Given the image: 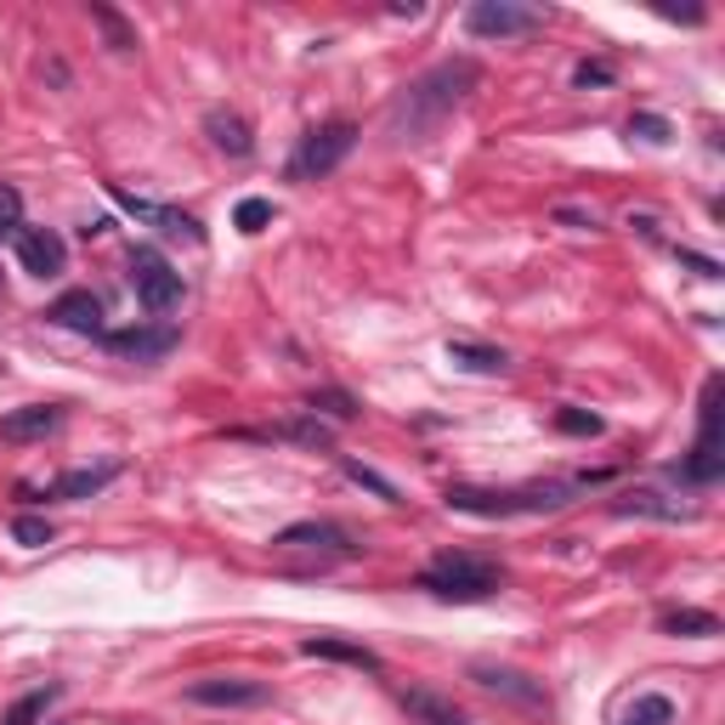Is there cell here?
Instances as JSON below:
<instances>
[{"instance_id":"obj_1","label":"cell","mask_w":725,"mask_h":725,"mask_svg":"<svg viewBox=\"0 0 725 725\" xmlns=\"http://www.w3.org/2000/svg\"><path fill=\"white\" fill-rule=\"evenodd\" d=\"M481 85V69L470 63V58H448V63H437L431 74H420L408 91H403V103H397V125H408V136H420V131H431L437 120H448L465 96Z\"/></svg>"},{"instance_id":"obj_2","label":"cell","mask_w":725,"mask_h":725,"mask_svg":"<svg viewBox=\"0 0 725 725\" xmlns=\"http://www.w3.org/2000/svg\"><path fill=\"white\" fill-rule=\"evenodd\" d=\"M414 584L425 590V595H437V601H459V607H470V601H494L499 595V584H505V572H499V561H488V556H465V550H443L437 561H431Z\"/></svg>"},{"instance_id":"obj_3","label":"cell","mask_w":725,"mask_h":725,"mask_svg":"<svg viewBox=\"0 0 725 725\" xmlns=\"http://www.w3.org/2000/svg\"><path fill=\"white\" fill-rule=\"evenodd\" d=\"M578 494V481H545V488H448V510H465V516H550V510H567Z\"/></svg>"},{"instance_id":"obj_4","label":"cell","mask_w":725,"mask_h":725,"mask_svg":"<svg viewBox=\"0 0 725 725\" xmlns=\"http://www.w3.org/2000/svg\"><path fill=\"white\" fill-rule=\"evenodd\" d=\"M131 289H136V301L148 307L154 318H165V312L182 307V272L154 245H136L131 250Z\"/></svg>"},{"instance_id":"obj_5","label":"cell","mask_w":725,"mask_h":725,"mask_svg":"<svg viewBox=\"0 0 725 725\" xmlns=\"http://www.w3.org/2000/svg\"><path fill=\"white\" fill-rule=\"evenodd\" d=\"M352 148H358V125H346V120L318 125V131L301 136L296 159H289V176H296V182H318V176H329L334 165H341Z\"/></svg>"},{"instance_id":"obj_6","label":"cell","mask_w":725,"mask_h":725,"mask_svg":"<svg viewBox=\"0 0 725 725\" xmlns=\"http://www.w3.org/2000/svg\"><path fill=\"white\" fill-rule=\"evenodd\" d=\"M725 470V454H719V374L703 385V431H697V448L692 459L674 465V476L692 481V488H708V481H719Z\"/></svg>"},{"instance_id":"obj_7","label":"cell","mask_w":725,"mask_h":725,"mask_svg":"<svg viewBox=\"0 0 725 725\" xmlns=\"http://www.w3.org/2000/svg\"><path fill=\"white\" fill-rule=\"evenodd\" d=\"M465 29L476 40H521V34H539L545 29V12L516 7V0H476V7L465 12Z\"/></svg>"},{"instance_id":"obj_8","label":"cell","mask_w":725,"mask_h":725,"mask_svg":"<svg viewBox=\"0 0 725 725\" xmlns=\"http://www.w3.org/2000/svg\"><path fill=\"white\" fill-rule=\"evenodd\" d=\"M187 703H205V708H261V703H272V686L250 681V674H205V681L187 686Z\"/></svg>"},{"instance_id":"obj_9","label":"cell","mask_w":725,"mask_h":725,"mask_svg":"<svg viewBox=\"0 0 725 725\" xmlns=\"http://www.w3.org/2000/svg\"><path fill=\"white\" fill-rule=\"evenodd\" d=\"M108 199H114L120 210H131L136 221H148V227L170 232V238H187V245H205L199 216H187V210H176V205H154V199H142V193H125V187H108Z\"/></svg>"},{"instance_id":"obj_10","label":"cell","mask_w":725,"mask_h":725,"mask_svg":"<svg viewBox=\"0 0 725 725\" xmlns=\"http://www.w3.org/2000/svg\"><path fill=\"white\" fill-rule=\"evenodd\" d=\"M470 681H476L481 692H494V697L521 703V708H550L545 681H534V674H521V669H510V663H470Z\"/></svg>"},{"instance_id":"obj_11","label":"cell","mask_w":725,"mask_h":725,"mask_svg":"<svg viewBox=\"0 0 725 725\" xmlns=\"http://www.w3.org/2000/svg\"><path fill=\"white\" fill-rule=\"evenodd\" d=\"M12 250H18V267L34 272V278H58L69 267V245L52 227H18L12 232Z\"/></svg>"},{"instance_id":"obj_12","label":"cell","mask_w":725,"mask_h":725,"mask_svg":"<svg viewBox=\"0 0 725 725\" xmlns=\"http://www.w3.org/2000/svg\"><path fill=\"white\" fill-rule=\"evenodd\" d=\"M232 437H250V443H296V448H312V454L334 448V431H329L318 414H289V420L267 425V431H232Z\"/></svg>"},{"instance_id":"obj_13","label":"cell","mask_w":725,"mask_h":725,"mask_svg":"<svg viewBox=\"0 0 725 725\" xmlns=\"http://www.w3.org/2000/svg\"><path fill=\"white\" fill-rule=\"evenodd\" d=\"M272 550H318V556H352V539H346V527H334V521H296V527H283V534L272 539Z\"/></svg>"},{"instance_id":"obj_14","label":"cell","mask_w":725,"mask_h":725,"mask_svg":"<svg viewBox=\"0 0 725 725\" xmlns=\"http://www.w3.org/2000/svg\"><path fill=\"white\" fill-rule=\"evenodd\" d=\"M103 341H108V352H120V358H136V363H148V358H165L170 346H176V323H154V329H103Z\"/></svg>"},{"instance_id":"obj_15","label":"cell","mask_w":725,"mask_h":725,"mask_svg":"<svg viewBox=\"0 0 725 725\" xmlns=\"http://www.w3.org/2000/svg\"><path fill=\"white\" fill-rule=\"evenodd\" d=\"M45 318H52L58 329H74V334H103V301H96L91 289H69V296H58L52 307H45Z\"/></svg>"},{"instance_id":"obj_16","label":"cell","mask_w":725,"mask_h":725,"mask_svg":"<svg viewBox=\"0 0 725 725\" xmlns=\"http://www.w3.org/2000/svg\"><path fill=\"white\" fill-rule=\"evenodd\" d=\"M58 425H63L58 403H29V408H12L7 420H0V437L7 443H40V437H52Z\"/></svg>"},{"instance_id":"obj_17","label":"cell","mask_w":725,"mask_h":725,"mask_svg":"<svg viewBox=\"0 0 725 725\" xmlns=\"http://www.w3.org/2000/svg\"><path fill=\"white\" fill-rule=\"evenodd\" d=\"M205 136L216 142V148H221L227 159H250V154H256L250 125L238 120V114H227V108H210V114H205Z\"/></svg>"},{"instance_id":"obj_18","label":"cell","mask_w":725,"mask_h":725,"mask_svg":"<svg viewBox=\"0 0 725 725\" xmlns=\"http://www.w3.org/2000/svg\"><path fill=\"white\" fill-rule=\"evenodd\" d=\"M612 510H618V516H652V521H692V516H697L692 505H681V499H663V494H652V488L623 494Z\"/></svg>"},{"instance_id":"obj_19","label":"cell","mask_w":725,"mask_h":725,"mask_svg":"<svg viewBox=\"0 0 725 725\" xmlns=\"http://www.w3.org/2000/svg\"><path fill=\"white\" fill-rule=\"evenodd\" d=\"M301 652L307 657H329V663H352L363 674H380V657L369 646H358V641H341V635H312V641H301Z\"/></svg>"},{"instance_id":"obj_20","label":"cell","mask_w":725,"mask_h":725,"mask_svg":"<svg viewBox=\"0 0 725 725\" xmlns=\"http://www.w3.org/2000/svg\"><path fill=\"white\" fill-rule=\"evenodd\" d=\"M403 708L414 714V719H425V725H470L448 697H437V692H425V686H414V692H403Z\"/></svg>"},{"instance_id":"obj_21","label":"cell","mask_w":725,"mask_h":725,"mask_svg":"<svg viewBox=\"0 0 725 725\" xmlns=\"http://www.w3.org/2000/svg\"><path fill=\"white\" fill-rule=\"evenodd\" d=\"M120 476V465H96V470H69L52 481V499H91V494H103L108 481Z\"/></svg>"},{"instance_id":"obj_22","label":"cell","mask_w":725,"mask_h":725,"mask_svg":"<svg viewBox=\"0 0 725 725\" xmlns=\"http://www.w3.org/2000/svg\"><path fill=\"white\" fill-rule=\"evenodd\" d=\"M448 358L476 369V374H505L510 369V352L505 346H481V341H448Z\"/></svg>"},{"instance_id":"obj_23","label":"cell","mask_w":725,"mask_h":725,"mask_svg":"<svg viewBox=\"0 0 725 725\" xmlns=\"http://www.w3.org/2000/svg\"><path fill=\"white\" fill-rule=\"evenodd\" d=\"M663 635H692V641H708V635H719V618H714V612H697V607L663 612Z\"/></svg>"},{"instance_id":"obj_24","label":"cell","mask_w":725,"mask_h":725,"mask_svg":"<svg viewBox=\"0 0 725 725\" xmlns=\"http://www.w3.org/2000/svg\"><path fill=\"white\" fill-rule=\"evenodd\" d=\"M618 725H674V703L663 692H646V697H635L630 708L618 714Z\"/></svg>"},{"instance_id":"obj_25","label":"cell","mask_w":725,"mask_h":725,"mask_svg":"<svg viewBox=\"0 0 725 725\" xmlns=\"http://www.w3.org/2000/svg\"><path fill=\"white\" fill-rule=\"evenodd\" d=\"M307 414H318V420H323V414H329V420H358L363 408H358L352 392H341V385H323V392L307 397Z\"/></svg>"},{"instance_id":"obj_26","label":"cell","mask_w":725,"mask_h":725,"mask_svg":"<svg viewBox=\"0 0 725 725\" xmlns=\"http://www.w3.org/2000/svg\"><path fill=\"white\" fill-rule=\"evenodd\" d=\"M91 23L108 34V52H136V29H131L114 7H103V0H96V7H91Z\"/></svg>"},{"instance_id":"obj_27","label":"cell","mask_w":725,"mask_h":725,"mask_svg":"<svg viewBox=\"0 0 725 725\" xmlns=\"http://www.w3.org/2000/svg\"><path fill=\"white\" fill-rule=\"evenodd\" d=\"M58 697V686H40V692H29V697H18L12 703V714H7V725H34L40 714H45V703Z\"/></svg>"},{"instance_id":"obj_28","label":"cell","mask_w":725,"mask_h":725,"mask_svg":"<svg viewBox=\"0 0 725 725\" xmlns=\"http://www.w3.org/2000/svg\"><path fill=\"white\" fill-rule=\"evenodd\" d=\"M267 221H272V199H238V210H232L238 232H261Z\"/></svg>"},{"instance_id":"obj_29","label":"cell","mask_w":725,"mask_h":725,"mask_svg":"<svg viewBox=\"0 0 725 725\" xmlns=\"http://www.w3.org/2000/svg\"><path fill=\"white\" fill-rule=\"evenodd\" d=\"M346 476H352V481H363V488H369V494H380L385 505H397V488H392V481H385L380 470H369L363 459H346Z\"/></svg>"},{"instance_id":"obj_30","label":"cell","mask_w":725,"mask_h":725,"mask_svg":"<svg viewBox=\"0 0 725 725\" xmlns=\"http://www.w3.org/2000/svg\"><path fill=\"white\" fill-rule=\"evenodd\" d=\"M556 425L567 431V437H601V414H584V408H561Z\"/></svg>"},{"instance_id":"obj_31","label":"cell","mask_w":725,"mask_h":725,"mask_svg":"<svg viewBox=\"0 0 725 725\" xmlns=\"http://www.w3.org/2000/svg\"><path fill=\"white\" fill-rule=\"evenodd\" d=\"M18 221H23V193L12 182H0V238L18 232Z\"/></svg>"},{"instance_id":"obj_32","label":"cell","mask_w":725,"mask_h":725,"mask_svg":"<svg viewBox=\"0 0 725 725\" xmlns=\"http://www.w3.org/2000/svg\"><path fill=\"white\" fill-rule=\"evenodd\" d=\"M12 539L18 545H52V521H45V516H18L12 521Z\"/></svg>"},{"instance_id":"obj_33","label":"cell","mask_w":725,"mask_h":725,"mask_svg":"<svg viewBox=\"0 0 725 725\" xmlns=\"http://www.w3.org/2000/svg\"><path fill=\"white\" fill-rule=\"evenodd\" d=\"M612 80H618V69H612V63H590V58H584V63L572 69V85H578V91H590V85H612Z\"/></svg>"},{"instance_id":"obj_34","label":"cell","mask_w":725,"mask_h":725,"mask_svg":"<svg viewBox=\"0 0 725 725\" xmlns=\"http://www.w3.org/2000/svg\"><path fill=\"white\" fill-rule=\"evenodd\" d=\"M630 136H641V142H669L674 131H669L663 114H635V120H630Z\"/></svg>"},{"instance_id":"obj_35","label":"cell","mask_w":725,"mask_h":725,"mask_svg":"<svg viewBox=\"0 0 725 725\" xmlns=\"http://www.w3.org/2000/svg\"><path fill=\"white\" fill-rule=\"evenodd\" d=\"M556 221L561 227H572V232H595L601 221H595V210H578V205H556Z\"/></svg>"},{"instance_id":"obj_36","label":"cell","mask_w":725,"mask_h":725,"mask_svg":"<svg viewBox=\"0 0 725 725\" xmlns=\"http://www.w3.org/2000/svg\"><path fill=\"white\" fill-rule=\"evenodd\" d=\"M681 267H692V272H703V278H719V272H725L719 261H708V256H697V250H681Z\"/></svg>"}]
</instances>
